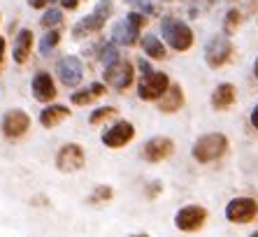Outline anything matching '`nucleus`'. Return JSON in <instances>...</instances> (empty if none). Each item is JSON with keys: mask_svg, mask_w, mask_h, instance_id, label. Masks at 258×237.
Segmentation results:
<instances>
[{"mask_svg": "<svg viewBox=\"0 0 258 237\" xmlns=\"http://www.w3.org/2000/svg\"><path fill=\"white\" fill-rule=\"evenodd\" d=\"M140 82H138V98L140 100H161L163 95L168 93V89L172 86L170 77L165 72H158L147 63V61H140Z\"/></svg>", "mask_w": 258, "mask_h": 237, "instance_id": "nucleus-1", "label": "nucleus"}, {"mask_svg": "<svg viewBox=\"0 0 258 237\" xmlns=\"http://www.w3.org/2000/svg\"><path fill=\"white\" fill-rule=\"evenodd\" d=\"M112 12H114V3H112V0H98L96 7H93V12L82 17L77 24L72 26V37H75V40H82V37H89V35H93V33H98V30L105 26V21L112 17Z\"/></svg>", "mask_w": 258, "mask_h": 237, "instance_id": "nucleus-2", "label": "nucleus"}, {"mask_svg": "<svg viewBox=\"0 0 258 237\" xmlns=\"http://www.w3.org/2000/svg\"><path fill=\"white\" fill-rule=\"evenodd\" d=\"M228 151V137L223 133H207V135H200L196 142H193L191 154L198 163H212V160L221 158L223 154Z\"/></svg>", "mask_w": 258, "mask_h": 237, "instance_id": "nucleus-3", "label": "nucleus"}, {"mask_svg": "<svg viewBox=\"0 0 258 237\" xmlns=\"http://www.w3.org/2000/svg\"><path fill=\"white\" fill-rule=\"evenodd\" d=\"M161 35L174 51H188L193 47V30L188 24L174 17H165L161 21Z\"/></svg>", "mask_w": 258, "mask_h": 237, "instance_id": "nucleus-4", "label": "nucleus"}, {"mask_svg": "<svg viewBox=\"0 0 258 237\" xmlns=\"http://www.w3.org/2000/svg\"><path fill=\"white\" fill-rule=\"evenodd\" d=\"M147 24V17L142 12H131L128 17H123L112 30V42L123 44V47H133L140 40V28Z\"/></svg>", "mask_w": 258, "mask_h": 237, "instance_id": "nucleus-5", "label": "nucleus"}, {"mask_svg": "<svg viewBox=\"0 0 258 237\" xmlns=\"http://www.w3.org/2000/svg\"><path fill=\"white\" fill-rule=\"evenodd\" d=\"M86 163V154H84V147L77 142H68L58 149L56 154V167L60 172H79L84 167Z\"/></svg>", "mask_w": 258, "mask_h": 237, "instance_id": "nucleus-6", "label": "nucleus"}, {"mask_svg": "<svg viewBox=\"0 0 258 237\" xmlns=\"http://www.w3.org/2000/svg\"><path fill=\"white\" fill-rule=\"evenodd\" d=\"M258 216V202L253 198H233L226 205V219L230 223H251Z\"/></svg>", "mask_w": 258, "mask_h": 237, "instance_id": "nucleus-7", "label": "nucleus"}, {"mask_svg": "<svg viewBox=\"0 0 258 237\" xmlns=\"http://www.w3.org/2000/svg\"><path fill=\"white\" fill-rule=\"evenodd\" d=\"M205 221H207V209L200 207V205H186V207H181L179 212L174 214V225L181 232L200 230L205 225Z\"/></svg>", "mask_w": 258, "mask_h": 237, "instance_id": "nucleus-8", "label": "nucleus"}, {"mask_svg": "<svg viewBox=\"0 0 258 237\" xmlns=\"http://www.w3.org/2000/svg\"><path fill=\"white\" fill-rule=\"evenodd\" d=\"M28 128H30V116L24 109H10L0 121V131H3V137H7V140L24 137L28 133Z\"/></svg>", "mask_w": 258, "mask_h": 237, "instance_id": "nucleus-9", "label": "nucleus"}, {"mask_svg": "<svg viewBox=\"0 0 258 237\" xmlns=\"http://www.w3.org/2000/svg\"><path fill=\"white\" fill-rule=\"evenodd\" d=\"M230 53H233V44L226 35H214L210 42H207V47H205V61H207V66L210 68H221L228 63Z\"/></svg>", "mask_w": 258, "mask_h": 237, "instance_id": "nucleus-10", "label": "nucleus"}, {"mask_svg": "<svg viewBox=\"0 0 258 237\" xmlns=\"http://www.w3.org/2000/svg\"><path fill=\"white\" fill-rule=\"evenodd\" d=\"M105 82L112 86V89L116 91H126L128 86L133 84V79H135V72H133V66L128 63V61L119 58L116 63H112L109 68H105Z\"/></svg>", "mask_w": 258, "mask_h": 237, "instance_id": "nucleus-11", "label": "nucleus"}, {"mask_svg": "<svg viewBox=\"0 0 258 237\" xmlns=\"http://www.w3.org/2000/svg\"><path fill=\"white\" fill-rule=\"evenodd\" d=\"M133 137H135V126L131 121H126V118H121V121H116L114 126H109L107 131L102 133L100 140L109 149H121V147H126Z\"/></svg>", "mask_w": 258, "mask_h": 237, "instance_id": "nucleus-12", "label": "nucleus"}, {"mask_svg": "<svg viewBox=\"0 0 258 237\" xmlns=\"http://www.w3.org/2000/svg\"><path fill=\"white\" fill-rule=\"evenodd\" d=\"M56 72H58L60 82L66 84L68 89L79 86L82 79H84V66H82V61L77 56H63L58 61V66H56Z\"/></svg>", "mask_w": 258, "mask_h": 237, "instance_id": "nucleus-13", "label": "nucleus"}, {"mask_svg": "<svg viewBox=\"0 0 258 237\" xmlns=\"http://www.w3.org/2000/svg\"><path fill=\"white\" fill-rule=\"evenodd\" d=\"M174 151V142L170 140V137H151V140H147L142 147V158L147 160V163H161V160L170 158Z\"/></svg>", "mask_w": 258, "mask_h": 237, "instance_id": "nucleus-14", "label": "nucleus"}, {"mask_svg": "<svg viewBox=\"0 0 258 237\" xmlns=\"http://www.w3.org/2000/svg\"><path fill=\"white\" fill-rule=\"evenodd\" d=\"M30 89H33V98H35L37 102H44V105H49V102H51L56 95H58V91H56V84H54V77H51L49 72H44V70L35 72V77H33Z\"/></svg>", "mask_w": 258, "mask_h": 237, "instance_id": "nucleus-15", "label": "nucleus"}, {"mask_svg": "<svg viewBox=\"0 0 258 237\" xmlns=\"http://www.w3.org/2000/svg\"><path fill=\"white\" fill-rule=\"evenodd\" d=\"M33 30L30 28H21L17 33V37H14V44H12V58L14 63H19V66H24L26 61L30 58V51H33Z\"/></svg>", "mask_w": 258, "mask_h": 237, "instance_id": "nucleus-16", "label": "nucleus"}, {"mask_svg": "<svg viewBox=\"0 0 258 237\" xmlns=\"http://www.w3.org/2000/svg\"><path fill=\"white\" fill-rule=\"evenodd\" d=\"M235 100H237V89H235L233 84H219L214 91H212V107H214L216 112H226V109H230V107L235 105Z\"/></svg>", "mask_w": 258, "mask_h": 237, "instance_id": "nucleus-17", "label": "nucleus"}, {"mask_svg": "<svg viewBox=\"0 0 258 237\" xmlns=\"http://www.w3.org/2000/svg\"><path fill=\"white\" fill-rule=\"evenodd\" d=\"M181 107H184V89H181L179 84H172L168 89V93L158 100V109L163 114H174V112H179Z\"/></svg>", "mask_w": 258, "mask_h": 237, "instance_id": "nucleus-18", "label": "nucleus"}, {"mask_svg": "<svg viewBox=\"0 0 258 237\" xmlns=\"http://www.w3.org/2000/svg\"><path fill=\"white\" fill-rule=\"evenodd\" d=\"M100 95H105V84L93 82V84H89L86 89L75 91V93L70 95V102L77 107H84V105H91L93 100H98Z\"/></svg>", "mask_w": 258, "mask_h": 237, "instance_id": "nucleus-19", "label": "nucleus"}, {"mask_svg": "<svg viewBox=\"0 0 258 237\" xmlns=\"http://www.w3.org/2000/svg\"><path fill=\"white\" fill-rule=\"evenodd\" d=\"M70 116V109L66 105H49L40 112V126L42 128H54V126L63 124Z\"/></svg>", "mask_w": 258, "mask_h": 237, "instance_id": "nucleus-20", "label": "nucleus"}, {"mask_svg": "<svg viewBox=\"0 0 258 237\" xmlns=\"http://www.w3.org/2000/svg\"><path fill=\"white\" fill-rule=\"evenodd\" d=\"M142 51L154 61H163L165 58V47H163V42L158 40L156 35H144L142 37Z\"/></svg>", "mask_w": 258, "mask_h": 237, "instance_id": "nucleus-21", "label": "nucleus"}, {"mask_svg": "<svg viewBox=\"0 0 258 237\" xmlns=\"http://www.w3.org/2000/svg\"><path fill=\"white\" fill-rule=\"evenodd\" d=\"M58 44H60V30H56V28L54 30H47V33L42 35V40H40V53L47 58L49 53L54 51Z\"/></svg>", "mask_w": 258, "mask_h": 237, "instance_id": "nucleus-22", "label": "nucleus"}, {"mask_svg": "<svg viewBox=\"0 0 258 237\" xmlns=\"http://www.w3.org/2000/svg\"><path fill=\"white\" fill-rule=\"evenodd\" d=\"M63 24V12L60 10H56V7H49L47 12L42 14V19H40V26H42L44 30H54L56 26Z\"/></svg>", "mask_w": 258, "mask_h": 237, "instance_id": "nucleus-23", "label": "nucleus"}, {"mask_svg": "<svg viewBox=\"0 0 258 237\" xmlns=\"http://www.w3.org/2000/svg\"><path fill=\"white\" fill-rule=\"evenodd\" d=\"M121 56H119V47H116V42H107L105 47H102L100 51V61H102V66L109 68L112 63H116Z\"/></svg>", "mask_w": 258, "mask_h": 237, "instance_id": "nucleus-24", "label": "nucleus"}, {"mask_svg": "<svg viewBox=\"0 0 258 237\" xmlns=\"http://www.w3.org/2000/svg\"><path fill=\"white\" fill-rule=\"evenodd\" d=\"M116 114H119V109H116V107H98L96 112L89 116V124L96 126V124H100V121H105V118L116 116Z\"/></svg>", "mask_w": 258, "mask_h": 237, "instance_id": "nucleus-25", "label": "nucleus"}, {"mask_svg": "<svg viewBox=\"0 0 258 237\" xmlns=\"http://www.w3.org/2000/svg\"><path fill=\"white\" fill-rule=\"evenodd\" d=\"M240 19H242V14H240V10H228V12H226V19H223V30H226V33H235V30H237V26H240Z\"/></svg>", "mask_w": 258, "mask_h": 237, "instance_id": "nucleus-26", "label": "nucleus"}, {"mask_svg": "<svg viewBox=\"0 0 258 237\" xmlns=\"http://www.w3.org/2000/svg\"><path fill=\"white\" fill-rule=\"evenodd\" d=\"M112 196H114L112 186H96V191H93V196L89 198V202H91V205H98V202L109 200Z\"/></svg>", "mask_w": 258, "mask_h": 237, "instance_id": "nucleus-27", "label": "nucleus"}, {"mask_svg": "<svg viewBox=\"0 0 258 237\" xmlns=\"http://www.w3.org/2000/svg\"><path fill=\"white\" fill-rule=\"evenodd\" d=\"M128 5L131 7H135V10H138V12H142L144 17H147V14H151L154 12V7H151V3L149 0H126Z\"/></svg>", "mask_w": 258, "mask_h": 237, "instance_id": "nucleus-28", "label": "nucleus"}, {"mask_svg": "<svg viewBox=\"0 0 258 237\" xmlns=\"http://www.w3.org/2000/svg\"><path fill=\"white\" fill-rule=\"evenodd\" d=\"M147 189H149V191H147V196H149V198H156L158 193H161L163 184H161V182H151V184L147 186Z\"/></svg>", "mask_w": 258, "mask_h": 237, "instance_id": "nucleus-29", "label": "nucleus"}, {"mask_svg": "<svg viewBox=\"0 0 258 237\" xmlns=\"http://www.w3.org/2000/svg\"><path fill=\"white\" fill-rule=\"evenodd\" d=\"M60 5H63V10L72 12V10H77L79 7V0H60Z\"/></svg>", "mask_w": 258, "mask_h": 237, "instance_id": "nucleus-30", "label": "nucleus"}, {"mask_svg": "<svg viewBox=\"0 0 258 237\" xmlns=\"http://www.w3.org/2000/svg\"><path fill=\"white\" fill-rule=\"evenodd\" d=\"M3 66H5V37L0 35V72H3Z\"/></svg>", "mask_w": 258, "mask_h": 237, "instance_id": "nucleus-31", "label": "nucleus"}, {"mask_svg": "<svg viewBox=\"0 0 258 237\" xmlns=\"http://www.w3.org/2000/svg\"><path fill=\"white\" fill-rule=\"evenodd\" d=\"M28 5L33 7V10H42V7L49 5V0H28Z\"/></svg>", "mask_w": 258, "mask_h": 237, "instance_id": "nucleus-32", "label": "nucleus"}, {"mask_svg": "<svg viewBox=\"0 0 258 237\" xmlns=\"http://www.w3.org/2000/svg\"><path fill=\"white\" fill-rule=\"evenodd\" d=\"M251 124H253V128L258 131V105L253 107V112H251Z\"/></svg>", "mask_w": 258, "mask_h": 237, "instance_id": "nucleus-33", "label": "nucleus"}, {"mask_svg": "<svg viewBox=\"0 0 258 237\" xmlns=\"http://www.w3.org/2000/svg\"><path fill=\"white\" fill-rule=\"evenodd\" d=\"M253 75H256V79H258V58H256V63H253Z\"/></svg>", "mask_w": 258, "mask_h": 237, "instance_id": "nucleus-34", "label": "nucleus"}, {"mask_svg": "<svg viewBox=\"0 0 258 237\" xmlns=\"http://www.w3.org/2000/svg\"><path fill=\"white\" fill-rule=\"evenodd\" d=\"M133 237H151V235H147V232H140V235H133Z\"/></svg>", "mask_w": 258, "mask_h": 237, "instance_id": "nucleus-35", "label": "nucleus"}, {"mask_svg": "<svg viewBox=\"0 0 258 237\" xmlns=\"http://www.w3.org/2000/svg\"><path fill=\"white\" fill-rule=\"evenodd\" d=\"M251 237H258V230H256V232H253V235H251Z\"/></svg>", "mask_w": 258, "mask_h": 237, "instance_id": "nucleus-36", "label": "nucleus"}]
</instances>
